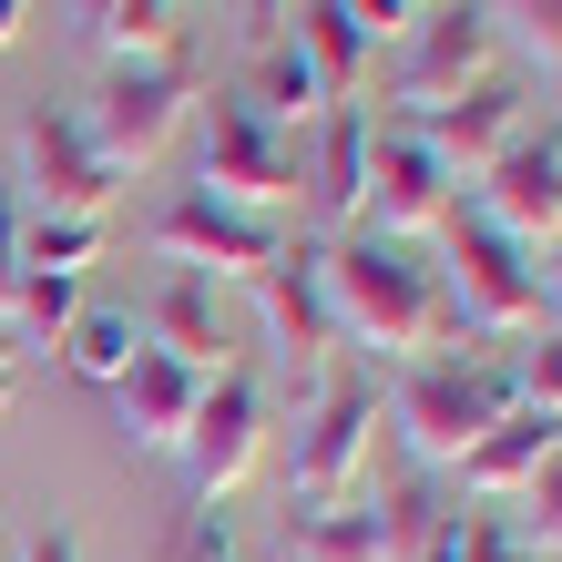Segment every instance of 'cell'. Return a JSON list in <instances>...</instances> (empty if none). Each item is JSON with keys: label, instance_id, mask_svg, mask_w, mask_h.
Segmentation results:
<instances>
[{"label": "cell", "instance_id": "cell-3", "mask_svg": "<svg viewBox=\"0 0 562 562\" xmlns=\"http://www.w3.org/2000/svg\"><path fill=\"white\" fill-rule=\"evenodd\" d=\"M194 113H205V61H194V42H175V52H144V61H103V82L82 103V134L123 175H154Z\"/></svg>", "mask_w": 562, "mask_h": 562}, {"label": "cell", "instance_id": "cell-5", "mask_svg": "<svg viewBox=\"0 0 562 562\" xmlns=\"http://www.w3.org/2000/svg\"><path fill=\"white\" fill-rule=\"evenodd\" d=\"M379 460V379L327 369L296 409V450H286V502H358Z\"/></svg>", "mask_w": 562, "mask_h": 562}, {"label": "cell", "instance_id": "cell-35", "mask_svg": "<svg viewBox=\"0 0 562 562\" xmlns=\"http://www.w3.org/2000/svg\"><path fill=\"white\" fill-rule=\"evenodd\" d=\"M21 21H31V0H0V52L21 42Z\"/></svg>", "mask_w": 562, "mask_h": 562}, {"label": "cell", "instance_id": "cell-37", "mask_svg": "<svg viewBox=\"0 0 562 562\" xmlns=\"http://www.w3.org/2000/svg\"><path fill=\"white\" fill-rule=\"evenodd\" d=\"M175 11H184V0H175Z\"/></svg>", "mask_w": 562, "mask_h": 562}, {"label": "cell", "instance_id": "cell-15", "mask_svg": "<svg viewBox=\"0 0 562 562\" xmlns=\"http://www.w3.org/2000/svg\"><path fill=\"white\" fill-rule=\"evenodd\" d=\"M521 123H532V82H521V72H481L460 103H440L429 123H409V134H429V154H440L450 175H481Z\"/></svg>", "mask_w": 562, "mask_h": 562}, {"label": "cell", "instance_id": "cell-13", "mask_svg": "<svg viewBox=\"0 0 562 562\" xmlns=\"http://www.w3.org/2000/svg\"><path fill=\"white\" fill-rule=\"evenodd\" d=\"M256 307H267V338L286 348L296 389H317L338 369V317H327V277H317V246H286L267 277H256Z\"/></svg>", "mask_w": 562, "mask_h": 562}, {"label": "cell", "instance_id": "cell-18", "mask_svg": "<svg viewBox=\"0 0 562 562\" xmlns=\"http://www.w3.org/2000/svg\"><path fill=\"white\" fill-rule=\"evenodd\" d=\"M286 21H296L286 42H296V61L317 72V92H327V103H358V82H369L379 42H369V31L348 21V0H296Z\"/></svg>", "mask_w": 562, "mask_h": 562}, {"label": "cell", "instance_id": "cell-4", "mask_svg": "<svg viewBox=\"0 0 562 562\" xmlns=\"http://www.w3.org/2000/svg\"><path fill=\"white\" fill-rule=\"evenodd\" d=\"M440 286H450V317L471 327V338H532V327H552L542 317V256L521 246V236H502V225H481L471 205H450L440 215Z\"/></svg>", "mask_w": 562, "mask_h": 562}, {"label": "cell", "instance_id": "cell-21", "mask_svg": "<svg viewBox=\"0 0 562 562\" xmlns=\"http://www.w3.org/2000/svg\"><path fill=\"white\" fill-rule=\"evenodd\" d=\"M72 11H82V42H103V61H144L184 42L175 0H72Z\"/></svg>", "mask_w": 562, "mask_h": 562}, {"label": "cell", "instance_id": "cell-27", "mask_svg": "<svg viewBox=\"0 0 562 562\" xmlns=\"http://www.w3.org/2000/svg\"><path fill=\"white\" fill-rule=\"evenodd\" d=\"M491 31H512L521 61L562 82V0H491Z\"/></svg>", "mask_w": 562, "mask_h": 562}, {"label": "cell", "instance_id": "cell-36", "mask_svg": "<svg viewBox=\"0 0 562 562\" xmlns=\"http://www.w3.org/2000/svg\"><path fill=\"white\" fill-rule=\"evenodd\" d=\"M409 11H429V0H409Z\"/></svg>", "mask_w": 562, "mask_h": 562}, {"label": "cell", "instance_id": "cell-29", "mask_svg": "<svg viewBox=\"0 0 562 562\" xmlns=\"http://www.w3.org/2000/svg\"><path fill=\"white\" fill-rule=\"evenodd\" d=\"M21 225H31L21 184H0V317H11V286H21Z\"/></svg>", "mask_w": 562, "mask_h": 562}, {"label": "cell", "instance_id": "cell-32", "mask_svg": "<svg viewBox=\"0 0 562 562\" xmlns=\"http://www.w3.org/2000/svg\"><path fill=\"white\" fill-rule=\"evenodd\" d=\"M21 369H31V348L11 338V317H0V419L21 409Z\"/></svg>", "mask_w": 562, "mask_h": 562}, {"label": "cell", "instance_id": "cell-9", "mask_svg": "<svg viewBox=\"0 0 562 562\" xmlns=\"http://www.w3.org/2000/svg\"><path fill=\"white\" fill-rule=\"evenodd\" d=\"M481 225H502V236H521V246H562V103L542 113V123H521V134L502 144L471 175V194H460Z\"/></svg>", "mask_w": 562, "mask_h": 562}, {"label": "cell", "instance_id": "cell-23", "mask_svg": "<svg viewBox=\"0 0 562 562\" xmlns=\"http://www.w3.org/2000/svg\"><path fill=\"white\" fill-rule=\"evenodd\" d=\"M61 358H72V379L113 389V379L144 358V317H134V307H82L72 327H61Z\"/></svg>", "mask_w": 562, "mask_h": 562}, {"label": "cell", "instance_id": "cell-7", "mask_svg": "<svg viewBox=\"0 0 562 562\" xmlns=\"http://www.w3.org/2000/svg\"><path fill=\"white\" fill-rule=\"evenodd\" d=\"M123 164L82 134V103H31L21 113V205L31 215H82V225H103L123 205Z\"/></svg>", "mask_w": 562, "mask_h": 562}, {"label": "cell", "instance_id": "cell-14", "mask_svg": "<svg viewBox=\"0 0 562 562\" xmlns=\"http://www.w3.org/2000/svg\"><path fill=\"white\" fill-rule=\"evenodd\" d=\"M296 184H307V205L358 236V215H369V113L358 103H327L307 123V144H296Z\"/></svg>", "mask_w": 562, "mask_h": 562}, {"label": "cell", "instance_id": "cell-1", "mask_svg": "<svg viewBox=\"0 0 562 562\" xmlns=\"http://www.w3.org/2000/svg\"><path fill=\"white\" fill-rule=\"evenodd\" d=\"M317 277H327V317H338V348H379L389 369L429 348H460V317H450V286L429 256L389 246V236H327L317 246Z\"/></svg>", "mask_w": 562, "mask_h": 562}, {"label": "cell", "instance_id": "cell-28", "mask_svg": "<svg viewBox=\"0 0 562 562\" xmlns=\"http://www.w3.org/2000/svg\"><path fill=\"white\" fill-rule=\"evenodd\" d=\"M512 532L532 542V552H562V450L532 471V491H521V521H512Z\"/></svg>", "mask_w": 562, "mask_h": 562}, {"label": "cell", "instance_id": "cell-10", "mask_svg": "<svg viewBox=\"0 0 562 562\" xmlns=\"http://www.w3.org/2000/svg\"><path fill=\"white\" fill-rule=\"evenodd\" d=\"M286 246H296V225H286V215L215 205V194H194V184L154 215V256H164V267H184V277H205V286H215V277H246V286H256Z\"/></svg>", "mask_w": 562, "mask_h": 562}, {"label": "cell", "instance_id": "cell-17", "mask_svg": "<svg viewBox=\"0 0 562 562\" xmlns=\"http://www.w3.org/2000/svg\"><path fill=\"white\" fill-rule=\"evenodd\" d=\"M194 400H205V369L164 358L154 338H144V358H134V369L113 379V419H123V440H134V450H184Z\"/></svg>", "mask_w": 562, "mask_h": 562}, {"label": "cell", "instance_id": "cell-34", "mask_svg": "<svg viewBox=\"0 0 562 562\" xmlns=\"http://www.w3.org/2000/svg\"><path fill=\"white\" fill-rule=\"evenodd\" d=\"M542 317H552V327H562V246H552V256H542Z\"/></svg>", "mask_w": 562, "mask_h": 562}, {"label": "cell", "instance_id": "cell-8", "mask_svg": "<svg viewBox=\"0 0 562 562\" xmlns=\"http://www.w3.org/2000/svg\"><path fill=\"white\" fill-rule=\"evenodd\" d=\"M205 164H194V194L215 205H246V215H286L296 194V134H277L246 92H205Z\"/></svg>", "mask_w": 562, "mask_h": 562}, {"label": "cell", "instance_id": "cell-12", "mask_svg": "<svg viewBox=\"0 0 562 562\" xmlns=\"http://www.w3.org/2000/svg\"><path fill=\"white\" fill-rule=\"evenodd\" d=\"M175 460H184L194 502H225V491H236L256 460H267V379L225 358V369L205 379V400H194V429H184Z\"/></svg>", "mask_w": 562, "mask_h": 562}, {"label": "cell", "instance_id": "cell-31", "mask_svg": "<svg viewBox=\"0 0 562 562\" xmlns=\"http://www.w3.org/2000/svg\"><path fill=\"white\" fill-rule=\"evenodd\" d=\"M11 562H82V532H72V521H42V532H31Z\"/></svg>", "mask_w": 562, "mask_h": 562}, {"label": "cell", "instance_id": "cell-2", "mask_svg": "<svg viewBox=\"0 0 562 562\" xmlns=\"http://www.w3.org/2000/svg\"><path fill=\"white\" fill-rule=\"evenodd\" d=\"M502 409H512V369L481 358V348L400 358V369H389V400H379V419L400 429V450L419 460V471H460V450H471Z\"/></svg>", "mask_w": 562, "mask_h": 562}, {"label": "cell", "instance_id": "cell-6", "mask_svg": "<svg viewBox=\"0 0 562 562\" xmlns=\"http://www.w3.org/2000/svg\"><path fill=\"white\" fill-rule=\"evenodd\" d=\"M481 72H502V31H491V0H429L409 21L400 61H389V123H429L440 103H460Z\"/></svg>", "mask_w": 562, "mask_h": 562}, {"label": "cell", "instance_id": "cell-30", "mask_svg": "<svg viewBox=\"0 0 562 562\" xmlns=\"http://www.w3.org/2000/svg\"><path fill=\"white\" fill-rule=\"evenodd\" d=\"M348 21L369 31V42H409V21H419V11H409V0H348Z\"/></svg>", "mask_w": 562, "mask_h": 562}, {"label": "cell", "instance_id": "cell-24", "mask_svg": "<svg viewBox=\"0 0 562 562\" xmlns=\"http://www.w3.org/2000/svg\"><path fill=\"white\" fill-rule=\"evenodd\" d=\"M82 317V277H52V267H21L11 286V338L21 348H61V327Z\"/></svg>", "mask_w": 562, "mask_h": 562}, {"label": "cell", "instance_id": "cell-11", "mask_svg": "<svg viewBox=\"0 0 562 562\" xmlns=\"http://www.w3.org/2000/svg\"><path fill=\"white\" fill-rule=\"evenodd\" d=\"M460 205V175L440 154H429V134H409V123H369V215H358V236H440V215Z\"/></svg>", "mask_w": 562, "mask_h": 562}, {"label": "cell", "instance_id": "cell-22", "mask_svg": "<svg viewBox=\"0 0 562 562\" xmlns=\"http://www.w3.org/2000/svg\"><path fill=\"white\" fill-rule=\"evenodd\" d=\"M296 562H389L379 502H307L296 512Z\"/></svg>", "mask_w": 562, "mask_h": 562}, {"label": "cell", "instance_id": "cell-19", "mask_svg": "<svg viewBox=\"0 0 562 562\" xmlns=\"http://www.w3.org/2000/svg\"><path fill=\"white\" fill-rule=\"evenodd\" d=\"M144 338L164 348V358H184V369H225V317H215V286L205 277H164V296H154V327H144Z\"/></svg>", "mask_w": 562, "mask_h": 562}, {"label": "cell", "instance_id": "cell-16", "mask_svg": "<svg viewBox=\"0 0 562 562\" xmlns=\"http://www.w3.org/2000/svg\"><path fill=\"white\" fill-rule=\"evenodd\" d=\"M562 450V419L552 409H532V400H512L502 419L481 429L471 450H460V502H521L532 491V471Z\"/></svg>", "mask_w": 562, "mask_h": 562}, {"label": "cell", "instance_id": "cell-25", "mask_svg": "<svg viewBox=\"0 0 562 562\" xmlns=\"http://www.w3.org/2000/svg\"><path fill=\"white\" fill-rule=\"evenodd\" d=\"M92 256H103V225H82V215H31V225H21V267L82 277Z\"/></svg>", "mask_w": 562, "mask_h": 562}, {"label": "cell", "instance_id": "cell-33", "mask_svg": "<svg viewBox=\"0 0 562 562\" xmlns=\"http://www.w3.org/2000/svg\"><path fill=\"white\" fill-rule=\"evenodd\" d=\"M286 11H296V0H246V21H256V42H277V31H286Z\"/></svg>", "mask_w": 562, "mask_h": 562}, {"label": "cell", "instance_id": "cell-26", "mask_svg": "<svg viewBox=\"0 0 562 562\" xmlns=\"http://www.w3.org/2000/svg\"><path fill=\"white\" fill-rule=\"evenodd\" d=\"M502 369H512V400H532L562 419V327H532V338H512L502 348Z\"/></svg>", "mask_w": 562, "mask_h": 562}, {"label": "cell", "instance_id": "cell-20", "mask_svg": "<svg viewBox=\"0 0 562 562\" xmlns=\"http://www.w3.org/2000/svg\"><path fill=\"white\" fill-rule=\"evenodd\" d=\"M236 92L277 123V134H296V123H317V113H327V92H317V72H307V61H296V42H286V31H277V42H256V72H246Z\"/></svg>", "mask_w": 562, "mask_h": 562}]
</instances>
